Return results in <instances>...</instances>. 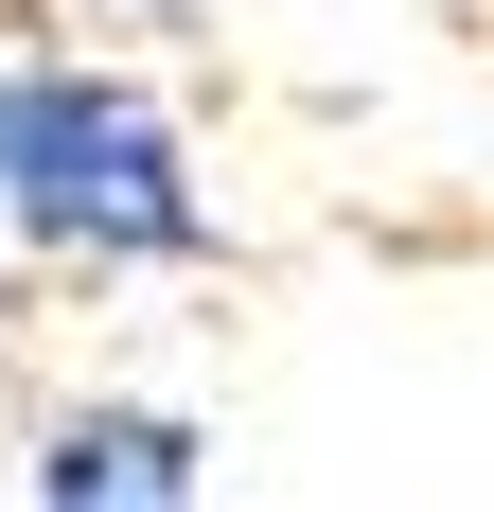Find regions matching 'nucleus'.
Returning a JSON list of instances; mask_svg holds the SVG:
<instances>
[{"mask_svg":"<svg viewBox=\"0 0 494 512\" xmlns=\"http://www.w3.org/2000/svg\"><path fill=\"white\" fill-rule=\"evenodd\" d=\"M0 230H36L71 265H177V248H212V195L142 71L18 53L0 71Z\"/></svg>","mask_w":494,"mask_h":512,"instance_id":"obj_1","label":"nucleus"},{"mask_svg":"<svg viewBox=\"0 0 494 512\" xmlns=\"http://www.w3.org/2000/svg\"><path fill=\"white\" fill-rule=\"evenodd\" d=\"M36 512H195V424L177 407H53Z\"/></svg>","mask_w":494,"mask_h":512,"instance_id":"obj_2","label":"nucleus"}]
</instances>
